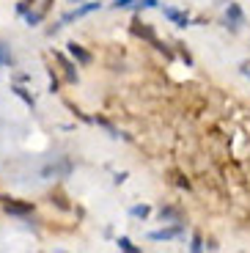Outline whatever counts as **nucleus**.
Instances as JSON below:
<instances>
[{"label":"nucleus","mask_w":250,"mask_h":253,"mask_svg":"<svg viewBox=\"0 0 250 253\" xmlns=\"http://www.w3.org/2000/svg\"><path fill=\"white\" fill-rule=\"evenodd\" d=\"M245 25V11L239 3H228L225 8V28H231V31H239Z\"/></svg>","instance_id":"obj_1"},{"label":"nucleus","mask_w":250,"mask_h":253,"mask_svg":"<svg viewBox=\"0 0 250 253\" xmlns=\"http://www.w3.org/2000/svg\"><path fill=\"white\" fill-rule=\"evenodd\" d=\"M3 209H6L8 215H31L33 209V204L31 201H17V198H6V201H3Z\"/></svg>","instance_id":"obj_2"},{"label":"nucleus","mask_w":250,"mask_h":253,"mask_svg":"<svg viewBox=\"0 0 250 253\" xmlns=\"http://www.w3.org/2000/svg\"><path fill=\"white\" fill-rule=\"evenodd\" d=\"M163 17L168 19V22H173L176 28H190V22H193L187 14L179 11V8H173V6H165V8H163Z\"/></svg>","instance_id":"obj_3"},{"label":"nucleus","mask_w":250,"mask_h":253,"mask_svg":"<svg viewBox=\"0 0 250 253\" xmlns=\"http://www.w3.org/2000/svg\"><path fill=\"white\" fill-rule=\"evenodd\" d=\"M99 8H102V3H83L80 8H75V11L66 14V17H63V22H72V19H83V17H88V14L99 11Z\"/></svg>","instance_id":"obj_4"},{"label":"nucleus","mask_w":250,"mask_h":253,"mask_svg":"<svg viewBox=\"0 0 250 253\" xmlns=\"http://www.w3.org/2000/svg\"><path fill=\"white\" fill-rule=\"evenodd\" d=\"M66 47H69V55L75 58V61L80 63V66H88V63H91V52H88L83 44H77V42H69Z\"/></svg>","instance_id":"obj_5"},{"label":"nucleus","mask_w":250,"mask_h":253,"mask_svg":"<svg viewBox=\"0 0 250 253\" xmlns=\"http://www.w3.org/2000/svg\"><path fill=\"white\" fill-rule=\"evenodd\" d=\"M181 234V226L176 223V226H170V228H160V231H151V240H157V242H163V240H173V237H179Z\"/></svg>","instance_id":"obj_6"},{"label":"nucleus","mask_w":250,"mask_h":253,"mask_svg":"<svg viewBox=\"0 0 250 253\" xmlns=\"http://www.w3.org/2000/svg\"><path fill=\"white\" fill-rule=\"evenodd\" d=\"M69 171H72V163H69V160H63L61 165H50V168H44L42 176L50 179V176H61V173H69Z\"/></svg>","instance_id":"obj_7"},{"label":"nucleus","mask_w":250,"mask_h":253,"mask_svg":"<svg viewBox=\"0 0 250 253\" xmlns=\"http://www.w3.org/2000/svg\"><path fill=\"white\" fill-rule=\"evenodd\" d=\"M132 31H135V36H140V39H146V42H151V44H154L157 42V36H154V31H151L149 25H140V22H135V28H132Z\"/></svg>","instance_id":"obj_8"},{"label":"nucleus","mask_w":250,"mask_h":253,"mask_svg":"<svg viewBox=\"0 0 250 253\" xmlns=\"http://www.w3.org/2000/svg\"><path fill=\"white\" fill-rule=\"evenodd\" d=\"M0 66H14V52L6 42H0Z\"/></svg>","instance_id":"obj_9"},{"label":"nucleus","mask_w":250,"mask_h":253,"mask_svg":"<svg viewBox=\"0 0 250 253\" xmlns=\"http://www.w3.org/2000/svg\"><path fill=\"white\" fill-rule=\"evenodd\" d=\"M129 215H132V217H138V220H146V217L151 215V207H149V204H138V207H132V209H129Z\"/></svg>","instance_id":"obj_10"},{"label":"nucleus","mask_w":250,"mask_h":253,"mask_svg":"<svg viewBox=\"0 0 250 253\" xmlns=\"http://www.w3.org/2000/svg\"><path fill=\"white\" fill-rule=\"evenodd\" d=\"M116 245H119V251H126V253H140V248H138V245H132L129 237H119V240H116Z\"/></svg>","instance_id":"obj_11"},{"label":"nucleus","mask_w":250,"mask_h":253,"mask_svg":"<svg viewBox=\"0 0 250 253\" xmlns=\"http://www.w3.org/2000/svg\"><path fill=\"white\" fill-rule=\"evenodd\" d=\"M14 94H17L19 96V99H25V105H28V108H33V105H36V102H33V96L31 94H28V88H22V85H14Z\"/></svg>","instance_id":"obj_12"},{"label":"nucleus","mask_w":250,"mask_h":253,"mask_svg":"<svg viewBox=\"0 0 250 253\" xmlns=\"http://www.w3.org/2000/svg\"><path fill=\"white\" fill-rule=\"evenodd\" d=\"M204 248H207V245H204V240H201V234H195V237H193V242H190V251H193V253H201Z\"/></svg>","instance_id":"obj_13"},{"label":"nucleus","mask_w":250,"mask_h":253,"mask_svg":"<svg viewBox=\"0 0 250 253\" xmlns=\"http://www.w3.org/2000/svg\"><path fill=\"white\" fill-rule=\"evenodd\" d=\"M160 220H163V223H165V220H176V209H170V207L165 209V207H163V209H160Z\"/></svg>","instance_id":"obj_14"},{"label":"nucleus","mask_w":250,"mask_h":253,"mask_svg":"<svg viewBox=\"0 0 250 253\" xmlns=\"http://www.w3.org/2000/svg\"><path fill=\"white\" fill-rule=\"evenodd\" d=\"M33 6V0H19V6H17V14H28V8Z\"/></svg>","instance_id":"obj_15"},{"label":"nucleus","mask_w":250,"mask_h":253,"mask_svg":"<svg viewBox=\"0 0 250 253\" xmlns=\"http://www.w3.org/2000/svg\"><path fill=\"white\" fill-rule=\"evenodd\" d=\"M138 6L140 8H157V6H160V0H140Z\"/></svg>","instance_id":"obj_16"},{"label":"nucleus","mask_w":250,"mask_h":253,"mask_svg":"<svg viewBox=\"0 0 250 253\" xmlns=\"http://www.w3.org/2000/svg\"><path fill=\"white\" fill-rule=\"evenodd\" d=\"M132 3H135V0H116V3H113V8H129Z\"/></svg>","instance_id":"obj_17"},{"label":"nucleus","mask_w":250,"mask_h":253,"mask_svg":"<svg viewBox=\"0 0 250 253\" xmlns=\"http://www.w3.org/2000/svg\"><path fill=\"white\" fill-rule=\"evenodd\" d=\"M245 75H248V77H250V69H245Z\"/></svg>","instance_id":"obj_18"}]
</instances>
